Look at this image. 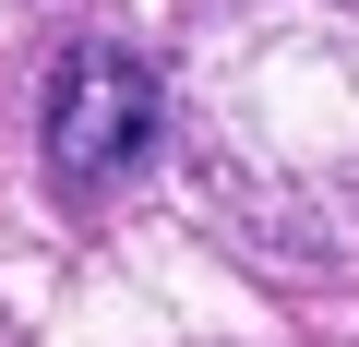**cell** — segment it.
<instances>
[{
  "mask_svg": "<svg viewBox=\"0 0 359 347\" xmlns=\"http://www.w3.org/2000/svg\"><path fill=\"white\" fill-rule=\"evenodd\" d=\"M36 132H48V180H60V192H120L132 168L156 156V132H168L156 60L120 48V36L60 48V60H48V108H36Z\"/></svg>",
  "mask_w": 359,
  "mask_h": 347,
  "instance_id": "1",
  "label": "cell"
}]
</instances>
